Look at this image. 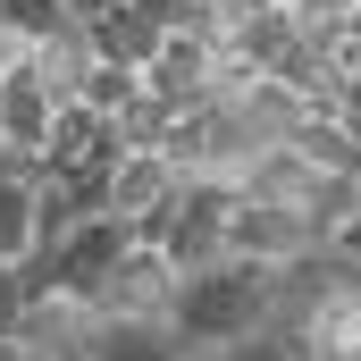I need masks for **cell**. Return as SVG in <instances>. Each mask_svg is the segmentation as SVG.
Returning a JSON list of instances; mask_svg holds the SVG:
<instances>
[{
    "mask_svg": "<svg viewBox=\"0 0 361 361\" xmlns=\"http://www.w3.org/2000/svg\"><path fill=\"white\" fill-rule=\"evenodd\" d=\"M85 361H193L177 345L169 319H92L85 328Z\"/></svg>",
    "mask_w": 361,
    "mask_h": 361,
    "instance_id": "obj_7",
    "label": "cell"
},
{
    "mask_svg": "<svg viewBox=\"0 0 361 361\" xmlns=\"http://www.w3.org/2000/svg\"><path fill=\"white\" fill-rule=\"evenodd\" d=\"M34 328V286L25 269H0V336H25Z\"/></svg>",
    "mask_w": 361,
    "mask_h": 361,
    "instance_id": "obj_12",
    "label": "cell"
},
{
    "mask_svg": "<svg viewBox=\"0 0 361 361\" xmlns=\"http://www.w3.org/2000/svg\"><path fill=\"white\" fill-rule=\"evenodd\" d=\"M244 193H252V202H286V210H319V193H328V169H311V160L286 143V152H269V160L244 177Z\"/></svg>",
    "mask_w": 361,
    "mask_h": 361,
    "instance_id": "obj_8",
    "label": "cell"
},
{
    "mask_svg": "<svg viewBox=\"0 0 361 361\" xmlns=\"http://www.w3.org/2000/svg\"><path fill=\"white\" fill-rule=\"evenodd\" d=\"M294 345L302 361H361V277L336 269V286L294 319Z\"/></svg>",
    "mask_w": 361,
    "mask_h": 361,
    "instance_id": "obj_5",
    "label": "cell"
},
{
    "mask_svg": "<svg viewBox=\"0 0 361 361\" xmlns=\"http://www.w3.org/2000/svg\"><path fill=\"white\" fill-rule=\"evenodd\" d=\"M51 118H59V92L42 85V68H34V59H17V68L0 76V143H8V152H25V160H42Z\"/></svg>",
    "mask_w": 361,
    "mask_h": 361,
    "instance_id": "obj_6",
    "label": "cell"
},
{
    "mask_svg": "<svg viewBox=\"0 0 361 361\" xmlns=\"http://www.w3.org/2000/svg\"><path fill=\"white\" fill-rule=\"evenodd\" d=\"M34 68H42V85L59 92V101H76V92H85V76L101 68V51H92V25H59V34L34 51Z\"/></svg>",
    "mask_w": 361,
    "mask_h": 361,
    "instance_id": "obj_9",
    "label": "cell"
},
{
    "mask_svg": "<svg viewBox=\"0 0 361 361\" xmlns=\"http://www.w3.org/2000/svg\"><path fill=\"white\" fill-rule=\"evenodd\" d=\"M328 252H336V269H345V277H361V210L336 227V235H328Z\"/></svg>",
    "mask_w": 361,
    "mask_h": 361,
    "instance_id": "obj_14",
    "label": "cell"
},
{
    "mask_svg": "<svg viewBox=\"0 0 361 361\" xmlns=\"http://www.w3.org/2000/svg\"><path fill=\"white\" fill-rule=\"evenodd\" d=\"M353 193H361V160H353Z\"/></svg>",
    "mask_w": 361,
    "mask_h": 361,
    "instance_id": "obj_16",
    "label": "cell"
},
{
    "mask_svg": "<svg viewBox=\"0 0 361 361\" xmlns=\"http://www.w3.org/2000/svg\"><path fill=\"white\" fill-rule=\"evenodd\" d=\"M169 328H177L185 353H235L244 336L269 328V269L261 261H219V269L177 277Z\"/></svg>",
    "mask_w": 361,
    "mask_h": 361,
    "instance_id": "obj_1",
    "label": "cell"
},
{
    "mask_svg": "<svg viewBox=\"0 0 361 361\" xmlns=\"http://www.w3.org/2000/svg\"><path fill=\"white\" fill-rule=\"evenodd\" d=\"M169 302H177V261L169 252H126L118 277L101 286V302H92V319H169Z\"/></svg>",
    "mask_w": 361,
    "mask_h": 361,
    "instance_id": "obj_4",
    "label": "cell"
},
{
    "mask_svg": "<svg viewBox=\"0 0 361 361\" xmlns=\"http://www.w3.org/2000/svg\"><path fill=\"white\" fill-rule=\"evenodd\" d=\"M0 25H8L25 51H42V42H51L59 25H76V17H68V0H0Z\"/></svg>",
    "mask_w": 361,
    "mask_h": 361,
    "instance_id": "obj_11",
    "label": "cell"
},
{
    "mask_svg": "<svg viewBox=\"0 0 361 361\" xmlns=\"http://www.w3.org/2000/svg\"><path fill=\"white\" fill-rule=\"evenodd\" d=\"M227 227H235V185H185V202H177V235H169V261H177V277L235 261V252H227Z\"/></svg>",
    "mask_w": 361,
    "mask_h": 361,
    "instance_id": "obj_3",
    "label": "cell"
},
{
    "mask_svg": "<svg viewBox=\"0 0 361 361\" xmlns=\"http://www.w3.org/2000/svg\"><path fill=\"white\" fill-rule=\"evenodd\" d=\"M202 8H210V17H219V25H227V34H235V25H244V17H261V8H277V0H202Z\"/></svg>",
    "mask_w": 361,
    "mask_h": 361,
    "instance_id": "obj_15",
    "label": "cell"
},
{
    "mask_svg": "<svg viewBox=\"0 0 361 361\" xmlns=\"http://www.w3.org/2000/svg\"><path fill=\"white\" fill-rule=\"evenodd\" d=\"M76 101H85V109H101V118L118 126V118H126V109L143 101V76H135V68H109V59H101V68L85 76V92H76Z\"/></svg>",
    "mask_w": 361,
    "mask_h": 361,
    "instance_id": "obj_10",
    "label": "cell"
},
{
    "mask_svg": "<svg viewBox=\"0 0 361 361\" xmlns=\"http://www.w3.org/2000/svg\"><path fill=\"white\" fill-rule=\"evenodd\" d=\"M227 361H302V345H294V336H277V328H261V336H244Z\"/></svg>",
    "mask_w": 361,
    "mask_h": 361,
    "instance_id": "obj_13",
    "label": "cell"
},
{
    "mask_svg": "<svg viewBox=\"0 0 361 361\" xmlns=\"http://www.w3.org/2000/svg\"><path fill=\"white\" fill-rule=\"evenodd\" d=\"M227 252H235V261H261V269H286V261L328 252V235H319V219H311V210H286V202H252V193H235Z\"/></svg>",
    "mask_w": 361,
    "mask_h": 361,
    "instance_id": "obj_2",
    "label": "cell"
}]
</instances>
